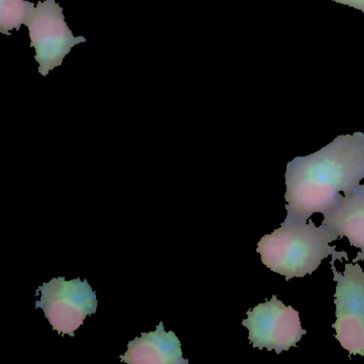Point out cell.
<instances>
[{
  "instance_id": "6da1fadb",
  "label": "cell",
  "mask_w": 364,
  "mask_h": 364,
  "mask_svg": "<svg viewBox=\"0 0 364 364\" xmlns=\"http://www.w3.org/2000/svg\"><path fill=\"white\" fill-rule=\"evenodd\" d=\"M364 178V134L338 136L308 156L289 161L285 172L287 218L281 225L306 223L313 214L326 215L340 196Z\"/></svg>"
},
{
  "instance_id": "7a4b0ae2",
  "label": "cell",
  "mask_w": 364,
  "mask_h": 364,
  "mask_svg": "<svg viewBox=\"0 0 364 364\" xmlns=\"http://www.w3.org/2000/svg\"><path fill=\"white\" fill-rule=\"evenodd\" d=\"M336 237L321 225L316 227L311 219L306 223L281 225L272 234L263 236L257 244L261 261L272 272L285 277V280L304 278L312 274L329 255L348 261L345 251L330 246Z\"/></svg>"
},
{
  "instance_id": "3957f363",
  "label": "cell",
  "mask_w": 364,
  "mask_h": 364,
  "mask_svg": "<svg viewBox=\"0 0 364 364\" xmlns=\"http://www.w3.org/2000/svg\"><path fill=\"white\" fill-rule=\"evenodd\" d=\"M41 293L36 308L42 309L54 330L74 336L88 315L97 312V294L88 281L80 278H54L38 289Z\"/></svg>"
},
{
  "instance_id": "277c9868",
  "label": "cell",
  "mask_w": 364,
  "mask_h": 364,
  "mask_svg": "<svg viewBox=\"0 0 364 364\" xmlns=\"http://www.w3.org/2000/svg\"><path fill=\"white\" fill-rule=\"evenodd\" d=\"M331 259V270L336 282V338L349 355H364V272L359 263H345L343 274Z\"/></svg>"
},
{
  "instance_id": "5b68a950",
  "label": "cell",
  "mask_w": 364,
  "mask_h": 364,
  "mask_svg": "<svg viewBox=\"0 0 364 364\" xmlns=\"http://www.w3.org/2000/svg\"><path fill=\"white\" fill-rule=\"evenodd\" d=\"M63 10L55 0L39 1L27 23L31 48H35L36 61L39 63V72L43 76L60 67L74 46L87 42L84 37H74L65 21Z\"/></svg>"
},
{
  "instance_id": "8992f818",
  "label": "cell",
  "mask_w": 364,
  "mask_h": 364,
  "mask_svg": "<svg viewBox=\"0 0 364 364\" xmlns=\"http://www.w3.org/2000/svg\"><path fill=\"white\" fill-rule=\"evenodd\" d=\"M242 326L249 331V341L255 348L274 350L277 353L296 346L308 333L300 321L299 312L285 306L276 295L247 312Z\"/></svg>"
},
{
  "instance_id": "52a82bcc",
  "label": "cell",
  "mask_w": 364,
  "mask_h": 364,
  "mask_svg": "<svg viewBox=\"0 0 364 364\" xmlns=\"http://www.w3.org/2000/svg\"><path fill=\"white\" fill-rule=\"evenodd\" d=\"M325 225L336 240L346 237L350 246L359 248L353 263L364 261V183L346 195H341L336 205L323 215Z\"/></svg>"
},
{
  "instance_id": "ba28073f",
  "label": "cell",
  "mask_w": 364,
  "mask_h": 364,
  "mask_svg": "<svg viewBox=\"0 0 364 364\" xmlns=\"http://www.w3.org/2000/svg\"><path fill=\"white\" fill-rule=\"evenodd\" d=\"M121 361L129 364H188L183 358L180 338L173 331L166 332L163 321L156 330L142 333L129 343Z\"/></svg>"
},
{
  "instance_id": "9c48e42d",
  "label": "cell",
  "mask_w": 364,
  "mask_h": 364,
  "mask_svg": "<svg viewBox=\"0 0 364 364\" xmlns=\"http://www.w3.org/2000/svg\"><path fill=\"white\" fill-rule=\"evenodd\" d=\"M35 5L28 0H0V33L10 36V31H20L27 25Z\"/></svg>"
},
{
  "instance_id": "30bf717a",
  "label": "cell",
  "mask_w": 364,
  "mask_h": 364,
  "mask_svg": "<svg viewBox=\"0 0 364 364\" xmlns=\"http://www.w3.org/2000/svg\"><path fill=\"white\" fill-rule=\"evenodd\" d=\"M336 3L341 5L348 6V7L355 8L364 14V0H333Z\"/></svg>"
}]
</instances>
